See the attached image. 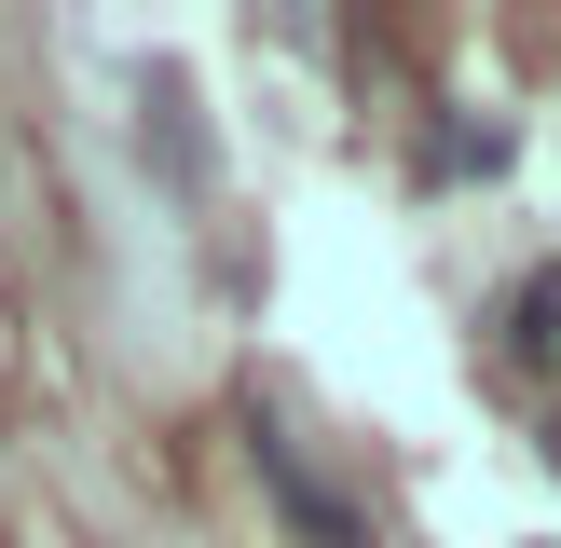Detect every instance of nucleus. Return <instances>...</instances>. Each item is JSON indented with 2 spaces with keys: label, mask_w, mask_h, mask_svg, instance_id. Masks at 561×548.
<instances>
[{
  "label": "nucleus",
  "mask_w": 561,
  "mask_h": 548,
  "mask_svg": "<svg viewBox=\"0 0 561 548\" xmlns=\"http://www.w3.org/2000/svg\"><path fill=\"white\" fill-rule=\"evenodd\" d=\"M247 466H261V493L288 507V535H301V548H370V521H356L343 493H329L316 466H301V438L274 425V411H247Z\"/></svg>",
  "instance_id": "1"
},
{
  "label": "nucleus",
  "mask_w": 561,
  "mask_h": 548,
  "mask_svg": "<svg viewBox=\"0 0 561 548\" xmlns=\"http://www.w3.org/2000/svg\"><path fill=\"white\" fill-rule=\"evenodd\" d=\"M493 356H507L520 384H561V261L507 274V301H493Z\"/></svg>",
  "instance_id": "2"
},
{
  "label": "nucleus",
  "mask_w": 561,
  "mask_h": 548,
  "mask_svg": "<svg viewBox=\"0 0 561 548\" xmlns=\"http://www.w3.org/2000/svg\"><path fill=\"white\" fill-rule=\"evenodd\" d=\"M137 164H164L179 192H206V179H219V151H206V124H192V82H179V69L137 82Z\"/></svg>",
  "instance_id": "3"
},
{
  "label": "nucleus",
  "mask_w": 561,
  "mask_h": 548,
  "mask_svg": "<svg viewBox=\"0 0 561 548\" xmlns=\"http://www.w3.org/2000/svg\"><path fill=\"white\" fill-rule=\"evenodd\" d=\"M507 151H520L507 124H480V110H453V124H425V151H411V164H425V179H507Z\"/></svg>",
  "instance_id": "4"
},
{
  "label": "nucleus",
  "mask_w": 561,
  "mask_h": 548,
  "mask_svg": "<svg viewBox=\"0 0 561 548\" xmlns=\"http://www.w3.org/2000/svg\"><path fill=\"white\" fill-rule=\"evenodd\" d=\"M548 480H561V411H548Z\"/></svg>",
  "instance_id": "5"
}]
</instances>
